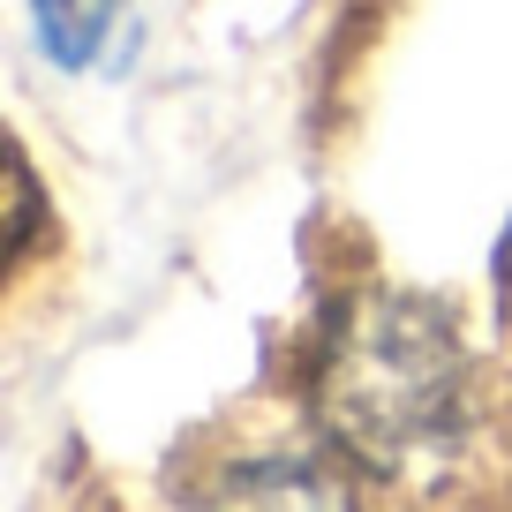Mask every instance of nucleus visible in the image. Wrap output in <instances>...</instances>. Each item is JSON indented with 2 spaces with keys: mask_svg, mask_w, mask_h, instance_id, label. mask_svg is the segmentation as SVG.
<instances>
[{
  "mask_svg": "<svg viewBox=\"0 0 512 512\" xmlns=\"http://www.w3.org/2000/svg\"><path fill=\"white\" fill-rule=\"evenodd\" d=\"M31 8H38V31H46V53L68 68L91 61L106 23H113V0H31Z\"/></svg>",
  "mask_w": 512,
  "mask_h": 512,
  "instance_id": "obj_4",
  "label": "nucleus"
},
{
  "mask_svg": "<svg viewBox=\"0 0 512 512\" xmlns=\"http://www.w3.org/2000/svg\"><path fill=\"white\" fill-rule=\"evenodd\" d=\"M497 294H505V309H512V234H505V249H497Z\"/></svg>",
  "mask_w": 512,
  "mask_h": 512,
  "instance_id": "obj_5",
  "label": "nucleus"
},
{
  "mask_svg": "<svg viewBox=\"0 0 512 512\" xmlns=\"http://www.w3.org/2000/svg\"><path fill=\"white\" fill-rule=\"evenodd\" d=\"M38 226H46L38 174H31V159H23V144L0 128V279L23 264V249L38 241Z\"/></svg>",
  "mask_w": 512,
  "mask_h": 512,
  "instance_id": "obj_3",
  "label": "nucleus"
},
{
  "mask_svg": "<svg viewBox=\"0 0 512 512\" xmlns=\"http://www.w3.org/2000/svg\"><path fill=\"white\" fill-rule=\"evenodd\" d=\"M317 422L369 475H415L460 445L467 354L422 294H362L317 354Z\"/></svg>",
  "mask_w": 512,
  "mask_h": 512,
  "instance_id": "obj_1",
  "label": "nucleus"
},
{
  "mask_svg": "<svg viewBox=\"0 0 512 512\" xmlns=\"http://www.w3.org/2000/svg\"><path fill=\"white\" fill-rule=\"evenodd\" d=\"M347 452H256L196 490V512H362Z\"/></svg>",
  "mask_w": 512,
  "mask_h": 512,
  "instance_id": "obj_2",
  "label": "nucleus"
}]
</instances>
